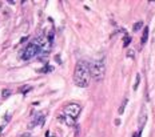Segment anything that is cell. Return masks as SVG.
<instances>
[{"mask_svg": "<svg viewBox=\"0 0 155 137\" xmlns=\"http://www.w3.org/2000/svg\"><path fill=\"white\" fill-rule=\"evenodd\" d=\"M10 95H11V90L10 89H4L3 90V97H4V99H6V97H8Z\"/></svg>", "mask_w": 155, "mask_h": 137, "instance_id": "15", "label": "cell"}, {"mask_svg": "<svg viewBox=\"0 0 155 137\" xmlns=\"http://www.w3.org/2000/svg\"><path fill=\"white\" fill-rule=\"evenodd\" d=\"M130 43H131V39L128 38V36H126V38H124V43H123V45H124V47H127V45H128Z\"/></svg>", "mask_w": 155, "mask_h": 137, "instance_id": "14", "label": "cell"}, {"mask_svg": "<svg viewBox=\"0 0 155 137\" xmlns=\"http://www.w3.org/2000/svg\"><path fill=\"white\" fill-rule=\"evenodd\" d=\"M59 120H62V121H64V124L66 125H70V127H74L76 122V120H74L72 117H70V116H67L64 115V113H62V115H59Z\"/></svg>", "mask_w": 155, "mask_h": 137, "instance_id": "8", "label": "cell"}, {"mask_svg": "<svg viewBox=\"0 0 155 137\" xmlns=\"http://www.w3.org/2000/svg\"><path fill=\"white\" fill-rule=\"evenodd\" d=\"M147 40H149V28L146 27L144 31H143V36H142V40H140V44L144 45V44L147 43Z\"/></svg>", "mask_w": 155, "mask_h": 137, "instance_id": "9", "label": "cell"}, {"mask_svg": "<svg viewBox=\"0 0 155 137\" xmlns=\"http://www.w3.org/2000/svg\"><path fill=\"white\" fill-rule=\"evenodd\" d=\"M52 67H50V65H47V67H44L43 69H40V72H43V73H46V71H52Z\"/></svg>", "mask_w": 155, "mask_h": 137, "instance_id": "16", "label": "cell"}, {"mask_svg": "<svg viewBox=\"0 0 155 137\" xmlns=\"http://www.w3.org/2000/svg\"><path fill=\"white\" fill-rule=\"evenodd\" d=\"M74 81L80 88H87L90 85L91 71H90V64L87 61H79L76 64L75 72H74Z\"/></svg>", "mask_w": 155, "mask_h": 137, "instance_id": "1", "label": "cell"}, {"mask_svg": "<svg viewBox=\"0 0 155 137\" xmlns=\"http://www.w3.org/2000/svg\"><path fill=\"white\" fill-rule=\"evenodd\" d=\"M29 89H31V87H29V85H24V87H22L19 89V92H20V93H24V92H27V90H29Z\"/></svg>", "mask_w": 155, "mask_h": 137, "instance_id": "13", "label": "cell"}, {"mask_svg": "<svg viewBox=\"0 0 155 137\" xmlns=\"http://www.w3.org/2000/svg\"><path fill=\"white\" fill-rule=\"evenodd\" d=\"M38 55H41L40 48H39L34 41H31L27 47L20 51V57H22L23 60H31L35 56H38Z\"/></svg>", "mask_w": 155, "mask_h": 137, "instance_id": "3", "label": "cell"}, {"mask_svg": "<svg viewBox=\"0 0 155 137\" xmlns=\"http://www.w3.org/2000/svg\"><path fill=\"white\" fill-rule=\"evenodd\" d=\"M80 111H82V106H80L79 104L70 103V104H67V105L64 106L63 113H64V115H67V116H70V117H72L74 120H76V118L79 117V115H80Z\"/></svg>", "mask_w": 155, "mask_h": 137, "instance_id": "4", "label": "cell"}, {"mask_svg": "<svg viewBox=\"0 0 155 137\" xmlns=\"http://www.w3.org/2000/svg\"><path fill=\"white\" fill-rule=\"evenodd\" d=\"M46 137H59V136H56V134H54V133H51L50 131L46 133Z\"/></svg>", "mask_w": 155, "mask_h": 137, "instance_id": "18", "label": "cell"}, {"mask_svg": "<svg viewBox=\"0 0 155 137\" xmlns=\"http://www.w3.org/2000/svg\"><path fill=\"white\" fill-rule=\"evenodd\" d=\"M138 134H139V133H138ZM138 134H135V133H134V137H138Z\"/></svg>", "mask_w": 155, "mask_h": 137, "instance_id": "19", "label": "cell"}, {"mask_svg": "<svg viewBox=\"0 0 155 137\" xmlns=\"http://www.w3.org/2000/svg\"><path fill=\"white\" fill-rule=\"evenodd\" d=\"M127 57H135V52L134 51H127Z\"/></svg>", "mask_w": 155, "mask_h": 137, "instance_id": "17", "label": "cell"}, {"mask_svg": "<svg viewBox=\"0 0 155 137\" xmlns=\"http://www.w3.org/2000/svg\"><path fill=\"white\" fill-rule=\"evenodd\" d=\"M43 124H44V115H43V113H35L34 120H32V122H31V128L36 127V125L41 127Z\"/></svg>", "mask_w": 155, "mask_h": 137, "instance_id": "7", "label": "cell"}, {"mask_svg": "<svg viewBox=\"0 0 155 137\" xmlns=\"http://www.w3.org/2000/svg\"><path fill=\"white\" fill-rule=\"evenodd\" d=\"M142 27H143V23H142V22H138V23H135V24H134V27H133V31H134V32L139 31V29L142 28Z\"/></svg>", "mask_w": 155, "mask_h": 137, "instance_id": "10", "label": "cell"}, {"mask_svg": "<svg viewBox=\"0 0 155 137\" xmlns=\"http://www.w3.org/2000/svg\"><path fill=\"white\" fill-rule=\"evenodd\" d=\"M146 121H147V111H146V108L143 106V108L140 109V113H139V121H138V124H139V133L142 132L143 127L146 125Z\"/></svg>", "mask_w": 155, "mask_h": 137, "instance_id": "6", "label": "cell"}, {"mask_svg": "<svg viewBox=\"0 0 155 137\" xmlns=\"http://www.w3.org/2000/svg\"><path fill=\"white\" fill-rule=\"evenodd\" d=\"M126 104H127V99H124V101L122 103V105H120V108H119V115H122V113H123L124 108H126Z\"/></svg>", "mask_w": 155, "mask_h": 137, "instance_id": "12", "label": "cell"}, {"mask_svg": "<svg viewBox=\"0 0 155 137\" xmlns=\"http://www.w3.org/2000/svg\"><path fill=\"white\" fill-rule=\"evenodd\" d=\"M90 71H91V77L95 81H102L105 77L106 64L102 60H95L90 64Z\"/></svg>", "mask_w": 155, "mask_h": 137, "instance_id": "2", "label": "cell"}, {"mask_svg": "<svg viewBox=\"0 0 155 137\" xmlns=\"http://www.w3.org/2000/svg\"><path fill=\"white\" fill-rule=\"evenodd\" d=\"M139 81H140V75L138 73V75H136V81H135V84H134V90L138 89V87H139Z\"/></svg>", "mask_w": 155, "mask_h": 137, "instance_id": "11", "label": "cell"}, {"mask_svg": "<svg viewBox=\"0 0 155 137\" xmlns=\"http://www.w3.org/2000/svg\"><path fill=\"white\" fill-rule=\"evenodd\" d=\"M34 43H35L36 45L40 48V52L41 53H47L48 51H50V48H51V40L48 38H44L43 35L38 36V38L34 40Z\"/></svg>", "mask_w": 155, "mask_h": 137, "instance_id": "5", "label": "cell"}]
</instances>
